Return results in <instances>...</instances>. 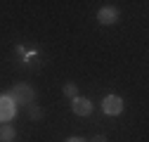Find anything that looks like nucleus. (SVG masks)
Segmentation results:
<instances>
[{
  "label": "nucleus",
  "mask_w": 149,
  "mask_h": 142,
  "mask_svg": "<svg viewBox=\"0 0 149 142\" xmlns=\"http://www.w3.org/2000/svg\"><path fill=\"white\" fill-rule=\"evenodd\" d=\"M118 10L116 7H102L100 12H97V22L102 24V26H111V24H116L118 22Z\"/></svg>",
  "instance_id": "20e7f679"
},
{
  "label": "nucleus",
  "mask_w": 149,
  "mask_h": 142,
  "mask_svg": "<svg viewBox=\"0 0 149 142\" xmlns=\"http://www.w3.org/2000/svg\"><path fill=\"white\" fill-rule=\"evenodd\" d=\"M43 114H45V111L40 109L38 104H29V118H31V121H40Z\"/></svg>",
  "instance_id": "0eeeda50"
},
{
  "label": "nucleus",
  "mask_w": 149,
  "mask_h": 142,
  "mask_svg": "<svg viewBox=\"0 0 149 142\" xmlns=\"http://www.w3.org/2000/svg\"><path fill=\"white\" fill-rule=\"evenodd\" d=\"M64 95L71 97V100H73V97H78V88L73 85V83H66V85H64Z\"/></svg>",
  "instance_id": "6e6552de"
},
{
  "label": "nucleus",
  "mask_w": 149,
  "mask_h": 142,
  "mask_svg": "<svg viewBox=\"0 0 149 142\" xmlns=\"http://www.w3.org/2000/svg\"><path fill=\"white\" fill-rule=\"evenodd\" d=\"M66 142H85V140H83V137H69Z\"/></svg>",
  "instance_id": "9d476101"
},
{
  "label": "nucleus",
  "mask_w": 149,
  "mask_h": 142,
  "mask_svg": "<svg viewBox=\"0 0 149 142\" xmlns=\"http://www.w3.org/2000/svg\"><path fill=\"white\" fill-rule=\"evenodd\" d=\"M102 109H104V114H109V116H118V114L123 111V100H121L118 95H107V97L102 100Z\"/></svg>",
  "instance_id": "f03ea898"
},
{
  "label": "nucleus",
  "mask_w": 149,
  "mask_h": 142,
  "mask_svg": "<svg viewBox=\"0 0 149 142\" xmlns=\"http://www.w3.org/2000/svg\"><path fill=\"white\" fill-rule=\"evenodd\" d=\"M71 111L73 114H78V116H90L92 114V102L88 100V97H73L71 100Z\"/></svg>",
  "instance_id": "7ed1b4c3"
},
{
  "label": "nucleus",
  "mask_w": 149,
  "mask_h": 142,
  "mask_svg": "<svg viewBox=\"0 0 149 142\" xmlns=\"http://www.w3.org/2000/svg\"><path fill=\"white\" fill-rule=\"evenodd\" d=\"M92 142H107V137L104 135H97V137H92Z\"/></svg>",
  "instance_id": "1a4fd4ad"
},
{
  "label": "nucleus",
  "mask_w": 149,
  "mask_h": 142,
  "mask_svg": "<svg viewBox=\"0 0 149 142\" xmlns=\"http://www.w3.org/2000/svg\"><path fill=\"white\" fill-rule=\"evenodd\" d=\"M14 116V102L7 97V95H0V121L3 123H10Z\"/></svg>",
  "instance_id": "39448f33"
},
{
  "label": "nucleus",
  "mask_w": 149,
  "mask_h": 142,
  "mask_svg": "<svg viewBox=\"0 0 149 142\" xmlns=\"http://www.w3.org/2000/svg\"><path fill=\"white\" fill-rule=\"evenodd\" d=\"M7 97L14 102V106H17V104H24V106H29V104H33V100H36V93H33V88H31V85H26V83H19V85H14L12 90L7 93Z\"/></svg>",
  "instance_id": "f257e3e1"
},
{
  "label": "nucleus",
  "mask_w": 149,
  "mask_h": 142,
  "mask_svg": "<svg viewBox=\"0 0 149 142\" xmlns=\"http://www.w3.org/2000/svg\"><path fill=\"white\" fill-rule=\"evenodd\" d=\"M17 135V130L12 128V123H3V128H0V142H12Z\"/></svg>",
  "instance_id": "423d86ee"
}]
</instances>
